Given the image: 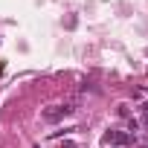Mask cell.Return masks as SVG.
Instances as JSON below:
<instances>
[{
	"mask_svg": "<svg viewBox=\"0 0 148 148\" xmlns=\"http://www.w3.org/2000/svg\"><path fill=\"white\" fill-rule=\"evenodd\" d=\"M102 142L105 145H131L134 142V136H131V131H122V128H110V131H105V136H102Z\"/></svg>",
	"mask_w": 148,
	"mask_h": 148,
	"instance_id": "cell-1",
	"label": "cell"
},
{
	"mask_svg": "<svg viewBox=\"0 0 148 148\" xmlns=\"http://www.w3.org/2000/svg\"><path fill=\"white\" fill-rule=\"evenodd\" d=\"M73 110V105H49V108H44V119L47 122H61V119H67Z\"/></svg>",
	"mask_w": 148,
	"mask_h": 148,
	"instance_id": "cell-2",
	"label": "cell"
},
{
	"mask_svg": "<svg viewBox=\"0 0 148 148\" xmlns=\"http://www.w3.org/2000/svg\"><path fill=\"white\" fill-rule=\"evenodd\" d=\"M119 116H131V108L128 105H119Z\"/></svg>",
	"mask_w": 148,
	"mask_h": 148,
	"instance_id": "cell-3",
	"label": "cell"
},
{
	"mask_svg": "<svg viewBox=\"0 0 148 148\" xmlns=\"http://www.w3.org/2000/svg\"><path fill=\"white\" fill-rule=\"evenodd\" d=\"M0 73H3V61H0Z\"/></svg>",
	"mask_w": 148,
	"mask_h": 148,
	"instance_id": "cell-4",
	"label": "cell"
}]
</instances>
